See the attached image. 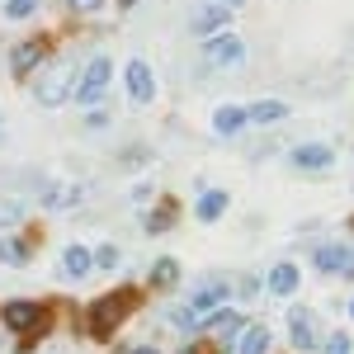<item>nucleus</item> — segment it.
I'll return each mask as SVG.
<instances>
[{
	"mask_svg": "<svg viewBox=\"0 0 354 354\" xmlns=\"http://www.w3.org/2000/svg\"><path fill=\"white\" fill-rule=\"evenodd\" d=\"M137 307H142V288H133V283H123V288H113V293H104V298H95L90 307H85V335L95 340V345H109L113 335H118V326L133 317Z\"/></svg>",
	"mask_w": 354,
	"mask_h": 354,
	"instance_id": "obj_1",
	"label": "nucleus"
},
{
	"mask_svg": "<svg viewBox=\"0 0 354 354\" xmlns=\"http://www.w3.org/2000/svg\"><path fill=\"white\" fill-rule=\"evenodd\" d=\"M0 326L15 330L19 335V345L15 354H28L48 330H53V302H38V298H10L0 307Z\"/></svg>",
	"mask_w": 354,
	"mask_h": 354,
	"instance_id": "obj_2",
	"label": "nucleus"
},
{
	"mask_svg": "<svg viewBox=\"0 0 354 354\" xmlns=\"http://www.w3.org/2000/svg\"><path fill=\"white\" fill-rule=\"evenodd\" d=\"M76 81H81V62L76 57H53L38 76H33V100L43 109H57L76 95Z\"/></svg>",
	"mask_w": 354,
	"mask_h": 354,
	"instance_id": "obj_3",
	"label": "nucleus"
},
{
	"mask_svg": "<svg viewBox=\"0 0 354 354\" xmlns=\"http://www.w3.org/2000/svg\"><path fill=\"white\" fill-rule=\"evenodd\" d=\"M109 81H113V62H109L104 53L90 57V62L81 66V81H76V95H71V100H76L81 109H95V104H104Z\"/></svg>",
	"mask_w": 354,
	"mask_h": 354,
	"instance_id": "obj_4",
	"label": "nucleus"
},
{
	"mask_svg": "<svg viewBox=\"0 0 354 354\" xmlns=\"http://www.w3.org/2000/svg\"><path fill=\"white\" fill-rule=\"evenodd\" d=\"M53 62V38L38 33V38H24L15 53H10V76L15 81H33V71H43Z\"/></svg>",
	"mask_w": 354,
	"mask_h": 354,
	"instance_id": "obj_5",
	"label": "nucleus"
},
{
	"mask_svg": "<svg viewBox=\"0 0 354 354\" xmlns=\"http://www.w3.org/2000/svg\"><path fill=\"white\" fill-rule=\"evenodd\" d=\"M245 326H250V317H245V312H236V307H227V302H222V307H213V312L203 317V330L213 335V345H218V350H222V345L232 350V345L241 340Z\"/></svg>",
	"mask_w": 354,
	"mask_h": 354,
	"instance_id": "obj_6",
	"label": "nucleus"
},
{
	"mask_svg": "<svg viewBox=\"0 0 354 354\" xmlns=\"http://www.w3.org/2000/svg\"><path fill=\"white\" fill-rule=\"evenodd\" d=\"M241 62H245V43L236 33H213L203 43V66L208 71H236Z\"/></svg>",
	"mask_w": 354,
	"mask_h": 354,
	"instance_id": "obj_7",
	"label": "nucleus"
},
{
	"mask_svg": "<svg viewBox=\"0 0 354 354\" xmlns=\"http://www.w3.org/2000/svg\"><path fill=\"white\" fill-rule=\"evenodd\" d=\"M312 265H317V274L350 279L354 283V250H350V241H322L317 250H312Z\"/></svg>",
	"mask_w": 354,
	"mask_h": 354,
	"instance_id": "obj_8",
	"label": "nucleus"
},
{
	"mask_svg": "<svg viewBox=\"0 0 354 354\" xmlns=\"http://www.w3.org/2000/svg\"><path fill=\"white\" fill-rule=\"evenodd\" d=\"M227 298H232V279H218V274H213V279H203V283L189 293V312L203 322V317H208L213 307H222Z\"/></svg>",
	"mask_w": 354,
	"mask_h": 354,
	"instance_id": "obj_9",
	"label": "nucleus"
},
{
	"mask_svg": "<svg viewBox=\"0 0 354 354\" xmlns=\"http://www.w3.org/2000/svg\"><path fill=\"white\" fill-rule=\"evenodd\" d=\"M123 81H128V100H133V104H151V100H156V71H151V62L133 57Z\"/></svg>",
	"mask_w": 354,
	"mask_h": 354,
	"instance_id": "obj_10",
	"label": "nucleus"
},
{
	"mask_svg": "<svg viewBox=\"0 0 354 354\" xmlns=\"http://www.w3.org/2000/svg\"><path fill=\"white\" fill-rule=\"evenodd\" d=\"M227 24H232V5H222V0H208L203 10H194L189 33H198V38H213V33H227Z\"/></svg>",
	"mask_w": 354,
	"mask_h": 354,
	"instance_id": "obj_11",
	"label": "nucleus"
},
{
	"mask_svg": "<svg viewBox=\"0 0 354 354\" xmlns=\"http://www.w3.org/2000/svg\"><path fill=\"white\" fill-rule=\"evenodd\" d=\"M288 340H293V350L298 354H312L322 345V335H317V317L307 312V307H293L288 312Z\"/></svg>",
	"mask_w": 354,
	"mask_h": 354,
	"instance_id": "obj_12",
	"label": "nucleus"
},
{
	"mask_svg": "<svg viewBox=\"0 0 354 354\" xmlns=\"http://www.w3.org/2000/svg\"><path fill=\"white\" fill-rule=\"evenodd\" d=\"M293 170H307V175H322V170H330L335 165V151H330L326 142H302V147H293Z\"/></svg>",
	"mask_w": 354,
	"mask_h": 354,
	"instance_id": "obj_13",
	"label": "nucleus"
},
{
	"mask_svg": "<svg viewBox=\"0 0 354 354\" xmlns=\"http://www.w3.org/2000/svg\"><path fill=\"white\" fill-rule=\"evenodd\" d=\"M38 198H43V208H81L85 203V185H53V180H38Z\"/></svg>",
	"mask_w": 354,
	"mask_h": 354,
	"instance_id": "obj_14",
	"label": "nucleus"
},
{
	"mask_svg": "<svg viewBox=\"0 0 354 354\" xmlns=\"http://www.w3.org/2000/svg\"><path fill=\"white\" fill-rule=\"evenodd\" d=\"M95 274V250L85 241H71L66 250H62V279H71V283H81V279H90Z\"/></svg>",
	"mask_w": 354,
	"mask_h": 354,
	"instance_id": "obj_15",
	"label": "nucleus"
},
{
	"mask_svg": "<svg viewBox=\"0 0 354 354\" xmlns=\"http://www.w3.org/2000/svg\"><path fill=\"white\" fill-rule=\"evenodd\" d=\"M265 279H270V293H274V298H293V293H298V283H302V270L293 265V260H279Z\"/></svg>",
	"mask_w": 354,
	"mask_h": 354,
	"instance_id": "obj_16",
	"label": "nucleus"
},
{
	"mask_svg": "<svg viewBox=\"0 0 354 354\" xmlns=\"http://www.w3.org/2000/svg\"><path fill=\"white\" fill-rule=\"evenodd\" d=\"M180 222V198H156V208L142 218V227L151 232V236H161V232H170Z\"/></svg>",
	"mask_w": 354,
	"mask_h": 354,
	"instance_id": "obj_17",
	"label": "nucleus"
},
{
	"mask_svg": "<svg viewBox=\"0 0 354 354\" xmlns=\"http://www.w3.org/2000/svg\"><path fill=\"white\" fill-rule=\"evenodd\" d=\"M270 345H274L270 326H265V322H250V326L241 330V340L232 345V354H270Z\"/></svg>",
	"mask_w": 354,
	"mask_h": 354,
	"instance_id": "obj_18",
	"label": "nucleus"
},
{
	"mask_svg": "<svg viewBox=\"0 0 354 354\" xmlns=\"http://www.w3.org/2000/svg\"><path fill=\"white\" fill-rule=\"evenodd\" d=\"M147 283H151V293H170V288L180 283V260H175V255H161V260L151 265V274H147Z\"/></svg>",
	"mask_w": 354,
	"mask_h": 354,
	"instance_id": "obj_19",
	"label": "nucleus"
},
{
	"mask_svg": "<svg viewBox=\"0 0 354 354\" xmlns=\"http://www.w3.org/2000/svg\"><path fill=\"white\" fill-rule=\"evenodd\" d=\"M33 260V236H0V265H28Z\"/></svg>",
	"mask_w": 354,
	"mask_h": 354,
	"instance_id": "obj_20",
	"label": "nucleus"
},
{
	"mask_svg": "<svg viewBox=\"0 0 354 354\" xmlns=\"http://www.w3.org/2000/svg\"><path fill=\"white\" fill-rule=\"evenodd\" d=\"M245 123H250V118H245L241 104H222V109L213 113V133H218V137H236V133H245Z\"/></svg>",
	"mask_w": 354,
	"mask_h": 354,
	"instance_id": "obj_21",
	"label": "nucleus"
},
{
	"mask_svg": "<svg viewBox=\"0 0 354 354\" xmlns=\"http://www.w3.org/2000/svg\"><path fill=\"white\" fill-rule=\"evenodd\" d=\"M288 113H293V109H288L283 100H255V104L245 109V118H250L255 128H265V123H283Z\"/></svg>",
	"mask_w": 354,
	"mask_h": 354,
	"instance_id": "obj_22",
	"label": "nucleus"
},
{
	"mask_svg": "<svg viewBox=\"0 0 354 354\" xmlns=\"http://www.w3.org/2000/svg\"><path fill=\"white\" fill-rule=\"evenodd\" d=\"M227 203H232V194L227 189H203V198L194 203V218L198 222H218L227 213Z\"/></svg>",
	"mask_w": 354,
	"mask_h": 354,
	"instance_id": "obj_23",
	"label": "nucleus"
},
{
	"mask_svg": "<svg viewBox=\"0 0 354 354\" xmlns=\"http://www.w3.org/2000/svg\"><path fill=\"white\" fill-rule=\"evenodd\" d=\"M118 265H123V250H118L113 241L95 245V270H118Z\"/></svg>",
	"mask_w": 354,
	"mask_h": 354,
	"instance_id": "obj_24",
	"label": "nucleus"
},
{
	"mask_svg": "<svg viewBox=\"0 0 354 354\" xmlns=\"http://www.w3.org/2000/svg\"><path fill=\"white\" fill-rule=\"evenodd\" d=\"M165 322H170V326H175V330H185V335H194V330H203V322L194 317L189 307H175V312H170Z\"/></svg>",
	"mask_w": 354,
	"mask_h": 354,
	"instance_id": "obj_25",
	"label": "nucleus"
},
{
	"mask_svg": "<svg viewBox=\"0 0 354 354\" xmlns=\"http://www.w3.org/2000/svg\"><path fill=\"white\" fill-rule=\"evenodd\" d=\"M38 5H43V0H5V19H15V24H19V19H33Z\"/></svg>",
	"mask_w": 354,
	"mask_h": 354,
	"instance_id": "obj_26",
	"label": "nucleus"
},
{
	"mask_svg": "<svg viewBox=\"0 0 354 354\" xmlns=\"http://www.w3.org/2000/svg\"><path fill=\"white\" fill-rule=\"evenodd\" d=\"M350 350H354V340L345 335V330H335V335L322 340V354H350Z\"/></svg>",
	"mask_w": 354,
	"mask_h": 354,
	"instance_id": "obj_27",
	"label": "nucleus"
},
{
	"mask_svg": "<svg viewBox=\"0 0 354 354\" xmlns=\"http://www.w3.org/2000/svg\"><path fill=\"white\" fill-rule=\"evenodd\" d=\"M24 218V203L19 198H0V227H10V222Z\"/></svg>",
	"mask_w": 354,
	"mask_h": 354,
	"instance_id": "obj_28",
	"label": "nucleus"
},
{
	"mask_svg": "<svg viewBox=\"0 0 354 354\" xmlns=\"http://www.w3.org/2000/svg\"><path fill=\"white\" fill-rule=\"evenodd\" d=\"M66 10H71V15H100L104 0H66Z\"/></svg>",
	"mask_w": 354,
	"mask_h": 354,
	"instance_id": "obj_29",
	"label": "nucleus"
},
{
	"mask_svg": "<svg viewBox=\"0 0 354 354\" xmlns=\"http://www.w3.org/2000/svg\"><path fill=\"white\" fill-rule=\"evenodd\" d=\"M175 354H218V345L213 340H189V345H180Z\"/></svg>",
	"mask_w": 354,
	"mask_h": 354,
	"instance_id": "obj_30",
	"label": "nucleus"
},
{
	"mask_svg": "<svg viewBox=\"0 0 354 354\" xmlns=\"http://www.w3.org/2000/svg\"><path fill=\"white\" fill-rule=\"evenodd\" d=\"M104 128H109V113H85V133H104Z\"/></svg>",
	"mask_w": 354,
	"mask_h": 354,
	"instance_id": "obj_31",
	"label": "nucleus"
},
{
	"mask_svg": "<svg viewBox=\"0 0 354 354\" xmlns=\"http://www.w3.org/2000/svg\"><path fill=\"white\" fill-rule=\"evenodd\" d=\"M236 293H241V298H255V293H260V283H255L250 274H241V279H236Z\"/></svg>",
	"mask_w": 354,
	"mask_h": 354,
	"instance_id": "obj_32",
	"label": "nucleus"
},
{
	"mask_svg": "<svg viewBox=\"0 0 354 354\" xmlns=\"http://www.w3.org/2000/svg\"><path fill=\"white\" fill-rule=\"evenodd\" d=\"M128 354H161L156 345H128Z\"/></svg>",
	"mask_w": 354,
	"mask_h": 354,
	"instance_id": "obj_33",
	"label": "nucleus"
},
{
	"mask_svg": "<svg viewBox=\"0 0 354 354\" xmlns=\"http://www.w3.org/2000/svg\"><path fill=\"white\" fill-rule=\"evenodd\" d=\"M133 5H137V0H118V10H133Z\"/></svg>",
	"mask_w": 354,
	"mask_h": 354,
	"instance_id": "obj_34",
	"label": "nucleus"
},
{
	"mask_svg": "<svg viewBox=\"0 0 354 354\" xmlns=\"http://www.w3.org/2000/svg\"><path fill=\"white\" fill-rule=\"evenodd\" d=\"M222 5H232V10H236V5H245V0H222Z\"/></svg>",
	"mask_w": 354,
	"mask_h": 354,
	"instance_id": "obj_35",
	"label": "nucleus"
},
{
	"mask_svg": "<svg viewBox=\"0 0 354 354\" xmlns=\"http://www.w3.org/2000/svg\"><path fill=\"white\" fill-rule=\"evenodd\" d=\"M350 317H354V298H350Z\"/></svg>",
	"mask_w": 354,
	"mask_h": 354,
	"instance_id": "obj_36",
	"label": "nucleus"
},
{
	"mask_svg": "<svg viewBox=\"0 0 354 354\" xmlns=\"http://www.w3.org/2000/svg\"><path fill=\"white\" fill-rule=\"evenodd\" d=\"M113 354H128V350H113Z\"/></svg>",
	"mask_w": 354,
	"mask_h": 354,
	"instance_id": "obj_37",
	"label": "nucleus"
}]
</instances>
